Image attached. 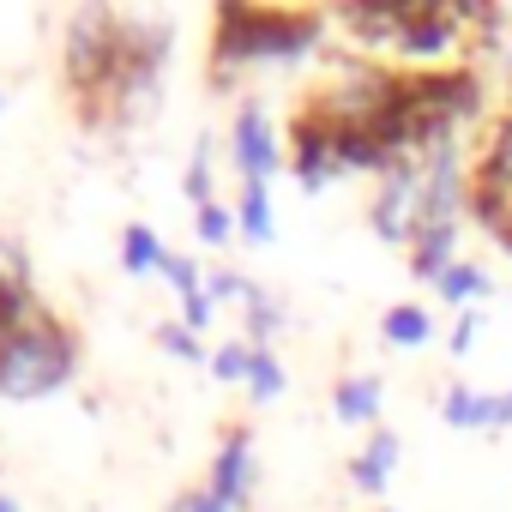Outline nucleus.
I'll return each mask as SVG.
<instances>
[{
  "instance_id": "14",
  "label": "nucleus",
  "mask_w": 512,
  "mask_h": 512,
  "mask_svg": "<svg viewBox=\"0 0 512 512\" xmlns=\"http://www.w3.org/2000/svg\"><path fill=\"white\" fill-rule=\"evenodd\" d=\"M31 308H43V302L31 296V284H13L7 272H0V338H7V332H13Z\"/></svg>"
},
{
  "instance_id": "23",
  "label": "nucleus",
  "mask_w": 512,
  "mask_h": 512,
  "mask_svg": "<svg viewBox=\"0 0 512 512\" xmlns=\"http://www.w3.org/2000/svg\"><path fill=\"white\" fill-rule=\"evenodd\" d=\"M0 512H19V500H13V494H0Z\"/></svg>"
},
{
  "instance_id": "5",
  "label": "nucleus",
  "mask_w": 512,
  "mask_h": 512,
  "mask_svg": "<svg viewBox=\"0 0 512 512\" xmlns=\"http://www.w3.org/2000/svg\"><path fill=\"white\" fill-rule=\"evenodd\" d=\"M476 193H482V199H506V211H512V115H506V121L488 133V145H482Z\"/></svg>"
},
{
  "instance_id": "6",
  "label": "nucleus",
  "mask_w": 512,
  "mask_h": 512,
  "mask_svg": "<svg viewBox=\"0 0 512 512\" xmlns=\"http://www.w3.org/2000/svg\"><path fill=\"white\" fill-rule=\"evenodd\" d=\"M392 464H398V434L374 428V434H368V446L356 452L350 476H356V488H362V494H380V488L392 482Z\"/></svg>"
},
{
  "instance_id": "3",
  "label": "nucleus",
  "mask_w": 512,
  "mask_h": 512,
  "mask_svg": "<svg viewBox=\"0 0 512 512\" xmlns=\"http://www.w3.org/2000/svg\"><path fill=\"white\" fill-rule=\"evenodd\" d=\"M211 500H223L229 512L235 506H247V494H253V446H247V428H229L223 440H217V458H211V488H205Z\"/></svg>"
},
{
  "instance_id": "21",
  "label": "nucleus",
  "mask_w": 512,
  "mask_h": 512,
  "mask_svg": "<svg viewBox=\"0 0 512 512\" xmlns=\"http://www.w3.org/2000/svg\"><path fill=\"white\" fill-rule=\"evenodd\" d=\"M470 338H476V314H464V320H458V332H452V356H464V350H470Z\"/></svg>"
},
{
  "instance_id": "17",
  "label": "nucleus",
  "mask_w": 512,
  "mask_h": 512,
  "mask_svg": "<svg viewBox=\"0 0 512 512\" xmlns=\"http://www.w3.org/2000/svg\"><path fill=\"white\" fill-rule=\"evenodd\" d=\"M247 368H253V344H217L211 350V374L217 380H241L247 386Z\"/></svg>"
},
{
  "instance_id": "19",
  "label": "nucleus",
  "mask_w": 512,
  "mask_h": 512,
  "mask_svg": "<svg viewBox=\"0 0 512 512\" xmlns=\"http://www.w3.org/2000/svg\"><path fill=\"white\" fill-rule=\"evenodd\" d=\"M187 193H193V211L199 205H211V181H205V145L193 151V163H187Z\"/></svg>"
},
{
  "instance_id": "9",
  "label": "nucleus",
  "mask_w": 512,
  "mask_h": 512,
  "mask_svg": "<svg viewBox=\"0 0 512 512\" xmlns=\"http://www.w3.org/2000/svg\"><path fill=\"white\" fill-rule=\"evenodd\" d=\"M121 266H127L133 278H145V272L163 266V241L151 235V223H127V229H121Z\"/></svg>"
},
{
  "instance_id": "12",
  "label": "nucleus",
  "mask_w": 512,
  "mask_h": 512,
  "mask_svg": "<svg viewBox=\"0 0 512 512\" xmlns=\"http://www.w3.org/2000/svg\"><path fill=\"white\" fill-rule=\"evenodd\" d=\"M488 410H494V398L476 392V386H452V392L440 398V416L458 422V428H488Z\"/></svg>"
},
{
  "instance_id": "1",
  "label": "nucleus",
  "mask_w": 512,
  "mask_h": 512,
  "mask_svg": "<svg viewBox=\"0 0 512 512\" xmlns=\"http://www.w3.org/2000/svg\"><path fill=\"white\" fill-rule=\"evenodd\" d=\"M73 368H79V344L49 308H31L0 338V398H49L73 380Z\"/></svg>"
},
{
  "instance_id": "13",
  "label": "nucleus",
  "mask_w": 512,
  "mask_h": 512,
  "mask_svg": "<svg viewBox=\"0 0 512 512\" xmlns=\"http://www.w3.org/2000/svg\"><path fill=\"white\" fill-rule=\"evenodd\" d=\"M247 392H253V404H272V398L284 392V362H278V350H272V344H253V368H247Z\"/></svg>"
},
{
  "instance_id": "20",
  "label": "nucleus",
  "mask_w": 512,
  "mask_h": 512,
  "mask_svg": "<svg viewBox=\"0 0 512 512\" xmlns=\"http://www.w3.org/2000/svg\"><path fill=\"white\" fill-rule=\"evenodd\" d=\"M175 512H229V506H223V500H211V494L199 488V494H187V500H181Z\"/></svg>"
},
{
  "instance_id": "8",
  "label": "nucleus",
  "mask_w": 512,
  "mask_h": 512,
  "mask_svg": "<svg viewBox=\"0 0 512 512\" xmlns=\"http://www.w3.org/2000/svg\"><path fill=\"white\" fill-rule=\"evenodd\" d=\"M428 332H434V326H428V314H422L416 302H398V308L380 314V338H386L392 350H422Z\"/></svg>"
},
{
  "instance_id": "18",
  "label": "nucleus",
  "mask_w": 512,
  "mask_h": 512,
  "mask_svg": "<svg viewBox=\"0 0 512 512\" xmlns=\"http://www.w3.org/2000/svg\"><path fill=\"white\" fill-rule=\"evenodd\" d=\"M157 338H163L181 362H211V356H205V344H199V332H187V326H163Z\"/></svg>"
},
{
  "instance_id": "15",
  "label": "nucleus",
  "mask_w": 512,
  "mask_h": 512,
  "mask_svg": "<svg viewBox=\"0 0 512 512\" xmlns=\"http://www.w3.org/2000/svg\"><path fill=\"white\" fill-rule=\"evenodd\" d=\"M157 272L175 284V296H181V302H187V296H205V278H199V266L187 260V253H169V247H163V266H157Z\"/></svg>"
},
{
  "instance_id": "10",
  "label": "nucleus",
  "mask_w": 512,
  "mask_h": 512,
  "mask_svg": "<svg viewBox=\"0 0 512 512\" xmlns=\"http://www.w3.org/2000/svg\"><path fill=\"white\" fill-rule=\"evenodd\" d=\"M434 290H440L452 308H470L476 296H488V278H482V266H470V260H452V266L434 278Z\"/></svg>"
},
{
  "instance_id": "22",
  "label": "nucleus",
  "mask_w": 512,
  "mask_h": 512,
  "mask_svg": "<svg viewBox=\"0 0 512 512\" xmlns=\"http://www.w3.org/2000/svg\"><path fill=\"white\" fill-rule=\"evenodd\" d=\"M506 422H512V392L494 398V410H488V428H506Z\"/></svg>"
},
{
  "instance_id": "11",
  "label": "nucleus",
  "mask_w": 512,
  "mask_h": 512,
  "mask_svg": "<svg viewBox=\"0 0 512 512\" xmlns=\"http://www.w3.org/2000/svg\"><path fill=\"white\" fill-rule=\"evenodd\" d=\"M332 404H338V416H344V422H374V416H380V380H374V374L344 380Z\"/></svg>"
},
{
  "instance_id": "4",
  "label": "nucleus",
  "mask_w": 512,
  "mask_h": 512,
  "mask_svg": "<svg viewBox=\"0 0 512 512\" xmlns=\"http://www.w3.org/2000/svg\"><path fill=\"white\" fill-rule=\"evenodd\" d=\"M235 163H241V181H272V169H278V145H272V121H266V109L260 103H241V115H235Z\"/></svg>"
},
{
  "instance_id": "16",
  "label": "nucleus",
  "mask_w": 512,
  "mask_h": 512,
  "mask_svg": "<svg viewBox=\"0 0 512 512\" xmlns=\"http://www.w3.org/2000/svg\"><path fill=\"white\" fill-rule=\"evenodd\" d=\"M193 229H199V241H205V247H223V241L235 235V217L211 199V205H199V211H193Z\"/></svg>"
},
{
  "instance_id": "7",
  "label": "nucleus",
  "mask_w": 512,
  "mask_h": 512,
  "mask_svg": "<svg viewBox=\"0 0 512 512\" xmlns=\"http://www.w3.org/2000/svg\"><path fill=\"white\" fill-rule=\"evenodd\" d=\"M235 229H241V241L247 247H266L272 241V193L260 187V181H241V211H235Z\"/></svg>"
},
{
  "instance_id": "2",
  "label": "nucleus",
  "mask_w": 512,
  "mask_h": 512,
  "mask_svg": "<svg viewBox=\"0 0 512 512\" xmlns=\"http://www.w3.org/2000/svg\"><path fill=\"white\" fill-rule=\"evenodd\" d=\"M314 43V19H284V13H260V7H229L217 19V61L241 67V61H290Z\"/></svg>"
}]
</instances>
